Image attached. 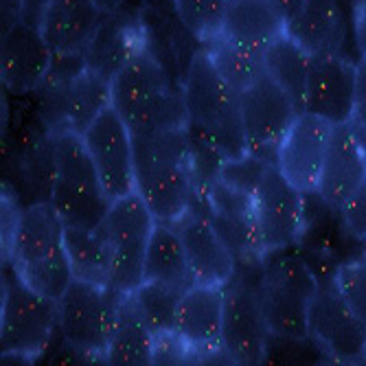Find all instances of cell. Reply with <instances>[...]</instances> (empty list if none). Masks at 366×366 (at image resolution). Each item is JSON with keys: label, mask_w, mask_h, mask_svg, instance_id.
Listing matches in <instances>:
<instances>
[{"label": "cell", "mask_w": 366, "mask_h": 366, "mask_svg": "<svg viewBox=\"0 0 366 366\" xmlns=\"http://www.w3.org/2000/svg\"><path fill=\"white\" fill-rule=\"evenodd\" d=\"M355 61L342 53H318L310 59L303 110L331 125H345L353 110Z\"/></svg>", "instance_id": "obj_17"}, {"label": "cell", "mask_w": 366, "mask_h": 366, "mask_svg": "<svg viewBox=\"0 0 366 366\" xmlns=\"http://www.w3.org/2000/svg\"><path fill=\"white\" fill-rule=\"evenodd\" d=\"M53 49L46 44L42 31L18 20L3 31L0 44V81L11 94L40 90L53 64Z\"/></svg>", "instance_id": "obj_18"}, {"label": "cell", "mask_w": 366, "mask_h": 366, "mask_svg": "<svg viewBox=\"0 0 366 366\" xmlns=\"http://www.w3.org/2000/svg\"><path fill=\"white\" fill-rule=\"evenodd\" d=\"M64 248L69 254L73 277L77 281L108 287L110 281V248L102 226L79 228L66 226Z\"/></svg>", "instance_id": "obj_27"}, {"label": "cell", "mask_w": 366, "mask_h": 366, "mask_svg": "<svg viewBox=\"0 0 366 366\" xmlns=\"http://www.w3.org/2000/svg\"><path fill=\"white\" fill-rule=\"evenodd\" d=\"M334 285L355 316L366 322V257L340 263L334 274Z\"/></svg>", "instance_id": "obj_32"}, {"label": "cell", "mask_w": 366, "mask_h": 366, "mask_svg": "<svg viewBox=\"0 0 366 366\" xmlns=\"http://www.w3.org/2000/svg\"><path fill=\"white\" fill-rule=\"evenodd\" d=\"M180 24L199 42L219 36L226 0H172Z\"/></svg>", "instance_id": "obj_31"}, {"label": "cell", "mask_w": 366, "mask_h": 366, "mask_svg": "<svg viewBox=\"0 0 366 366\" xmlns=\"http://www.w3.org/2000/svg\"><path fill=\"white\" fill-rule=\"evenodd\" d=\"M81 139L110 202L134 193V137L119 112L110 106L84 132Z\"/></svg>", "instance_id": "obj_13"}, {"label": "cell", "mask_w": 366, "mask_h": 366, "mask_svg": "<svg viewBox=\"0 0 366 366\" xmlns=\"http://www.w3.org/2000/svg\"><path fill=\"white\" fill-rule=\"evenodd\" d=\"M154 226L156 217L137 191L110 204L102 222V230L110 248V290L132 294L143 283L145 252Z\"/></svg>", "instance_id": "obj_8"}, {"label": "cell", "mask_w": 366, "mask_h": 366, "mask_svg": "<svg viewBox=\"0 0 366 366\" xmlns=\"http://www.w3.org/2000/svg\"><path fill=\"white\" fill-rule=\"evenodd\" d=\"M191 137L215 147L224 160L246 152L239 114V94L217 73L207 49H197L180 81Z\"/></svg>", "instance_id": "obj_4"}, {"label": "cell", "mask_w": 366, "mask_h": 366, "mask_svg": "<svg viewBox=\"0 0 366 366\" xmlns=\"http://www.w3.org/2000/svg\"><path fill=\"white\" fill-rule=\"evenodd\" d=\"M268 252L257 274V292L272 338L305 340L307 314L320 283L310 265L294 252Z\"/></svg>", "instance_id": "obj_5"}, {"label": "cell", "mask_w": 366, "mask_h": 366, "mask_svg": "<svg viewBox=\"0 0 366 366\" xmlns=\"http://www.w3.org/2000/svg\"><path fill=\"white\" fill-rule=\"evenodd\" d=\"M134 167V191L141 195L156 222L176 224L189 213L197 195L189 125L137 134Z\"/></svg>", "instance_id": "obj_1"}, {"label": "cell", "mask_w": 366, "mask_h": 366, "mask_svg": "<svg viewBox=\"0 0 366 366\" xmlns=\"http://www.w3.org/2000/svg\"><path fill=\"white\" fill-rule=\"evenodd\" d=\"M364 156H366V147H364Z\"/></svg>", "instance_id": "obj_41"}, {"label": "cell", "mask_w": 366, "mask_h": 366, "mask_svg": "<svg viewBox=\"0 0 366 366\" xmlns=\"http://www.w3.org/2000/svg\"><path fill=\"white\" fill-rule=\"evenodd\" d=\"M154 345H156V336L149 331L137 307L132 305L127 294H123L104 360L114 366L154 364Z\"/></svg>", "instance_id": "obj_26"}, {"label": "cell", "mask_w": 366, "mask_h": 366, "mask_svg": "<svg viewBox=\"0 0 366 366\" xmlns=\"http://www.w3.org/2000/svg\"><path fill=\"white\" fill-rule=\"evenodd\" d=\"M298 112L301 108L294 104V99L263 73L250 88L239 92L246 152L274 164L279 145Z\"/></svg>", "instance_id": "obj_10"}, {"label": "cell", "mask_w": 366, "mask_h": 366, "mask_svg": "<svg viewBox=\"0 0 366 366\" xmlns=\"http://www.w3.org/2000/svg\"><path fill=\"white\" fill-rule=\"evenodd\" d=\"M55 178L49 202L66 226L97 228L102 226L110 197L92 164L81 134L73 129L53 132Z\"/></svg>", "instance_id": "obj_6"}, {"label": "cell", "mask_w": 366, "mask_h": 366, "mask_svg": "<svg viewBox=\"0 0 366 366\" xmlns=\"http://www.w3.org/2000/svg\"><path fill=\"white\" fill-rule=\"evenodd\" d=\"M331 134L334 125L329 121L301 110L279 145L274 164L305 195L316 193Z\"/></svg>", "instance_id": "obj_16"}, {"label": "cell", "mask_w": 366, "mask_h": 366, "mask_svg": "<svg viewBox=\"0 0 366 366\" xmlns=\"http://www.w3.org/2000/svg\"><path fill=\"white\" fill-rule=\"evenodd\" d=\"M57 322V301L36 292L11 268L3 279L0 347L7 357L33 360L51 345Z\"/></svg>", "instance_id": "obj_7"}, {"label": "cell", "mask_w": 366, "mask_h": 366, "mask_svg": "<svg viewBox=\"0 0 366 366\" xmlns=\"http://www.w3.org/2000/svg\"><path fill=\"white\" fill-rule=\"evenodd\" d=\"M268 164H272V162L257 158L252 154H244L239 158H228L222 162L219 178L230 187H235L248 195H254L265 169H268Z\"/></svg>", "instance_id": "obj_33"}, {"label": "cell", "mask_w": 366, "mask_h": 366, "mask_svg": "<svg viewBox=\"0 0 366 366\" xmlns=\"http://www.w3.org/2000/svg\"><path fill=\"white\" fill-rule=\"evenodd\" d=\"M270 331L261 310L257 277L237 270L224 285L222 353L235 364H261L268 353Z\"/></svg>", "instance_id": "obj_11"}, {"label": "cell", "mask_w": 366, "mask_h": 366, "mask_svg": "<svg viewBox=\"0 0 366 366\" xmlns=\"http://www.w3.org/2000/svg\"><path fill=\"white\" fill-rule=\"evenodd\" d=\"M366 180L364 145L353 134L349 123L334 125V134L322 162L316 197L334 213H340L349 195Z\"/></svg>", "instance_id": "obj_20"}, {"label": "cell", "mask_w": 366, "mask_h": 366, "mask_svg": "<svg viewBox=\"0 0 366 366\" xmlns=\"http://www.w3.org/2000/svg\"><path fill=\"white\" fill-rule=\"evenodd\" d=\"M46 5L49 0H22V20H26L33 26H40Z\"/></svg>", "instance_id": "obj_37"}, {"label": "cell", "mask_w": 366, "mask_h": 366, "mask_svg": "<svg viewBox=\"0 0 366 366\" xmlns=\"http://www.w3.org/2000/svg\"><path fill=\"white\" fill-rule=\"evenodd\" d=\"M307 338L336 362H366V322L345 303L336 285L316 292L307 314Z\"/></svg>", "instance_id": "obj_14"}, {"label": "cell", "mask_w": 366, "mask_h": 366, "mask_svg": "<svg viewBox=\"0 0 366 366\" xmlns=\"http://www.w3.org/2000/svg\"><path fill=\"white\" fill-rule=\"evenodd\" d=\"M66 224L49 199L26 204L14 224L3 230L5 257L11 268L36 292L59 301L75 281L64 248Z\"/></svg>", "instance_id": "obj_2"}, {"label": "cell", "mask_w": 366, "mask_h": 366, "mask_svg": "<svg viewBox=\"0 0 366 366\" xmlns=\"http://www.w3.org/2000/svg\"><path fill=\"white\" fill-rule=\"evenodd\" d=\"M112 108L132 134L189 125L182 86H176L147 42L110 81Z\"/></svg>", "instance_id": "obj_3"}, {"label": "cell", "mask_w": 366, "mask_h": 366, "mask_svg": "<svg viewBox=\"0 0 366 366\" xmlns=\"http://www.w3.org/2000/svg\"><path fill=\"white\" fill-rule=\"evenodd\" d=\"M143 281L167 283L178 290H189L193 285L184 244L174 224L156 222L145 252Z\"/></svg>", "instance_id": "obj_25"}, {"label": "cell", "mask_w": 366, "mask_h": 366, "mask_svg": "<svg viewBox=\"0 0 366 366\" xmlns=\"http://www.w3.org/2000/svg\"><path fill=\"white\" fill-rule=\"evenodd\" d=\"M345 31L340 0H305V5L285 22V33L310 55L340 53Z\"/></svg>", "instance_id": "obj_24"}, {"label": "cell", "mask_w": 366, "mask_h": 366, "mask_svg": "<svg viewBox=\"0 0 366 366\" xmlns=\"http://www.w3.org/2000/svg\"><path fill=\"white\" fill-rule=\"evenodd\" d=\"M0 9H3V31L22 20V0H0Z\"/></svg>", "instance_id": "obj_38"}, {"label": "cell", "mask_w": 366, "mask_h": 366, "mask_svg": "<svg viewBox=\"0 0 366 366\" xmlns=\"http://www.w3.org/2000/svg\"><path fill=\"white\" fill-rule=\"evenodd\" d=\"M305 193L298 191L277 164H268L261 184L257 187L254 224L263 250L268 252L292 248L305 232Z\"/></svg>", "instance_id": "obj_12"}, {"label": "cell", "mask_w": 366, "mask_h": 366, "mask_svg": "<svg viewBox=\"0 0 366 366\" xmlns=\"http://www.w3.org/2000/svg\"><path fill=\"white\" fill-rule=\"evenodd\" d=\"M94 3L99 5V9H102L104 14H114L119 9H123V5L127 3V0H94Z\"/></svg>", "instance_id": "obj_40"}, {"label": "cell", "mask_w": 366, "mask_h": 366, "mask_svg": "<svg viewBox=\"0 0 366 366\" xmlns=\"http://www.w3.org/2000/svg\"><path fill=\"white\" fill-rule=\"evenodd\" d=\"M353 40L360 55H366V0H355L353 5Z\"/></svg>", "instance_id": "obj_36"}, {"label": "cell", "mask_w": 366, "mask_h": 366, "mask_svg": "<svg viewBox=\"0 0 366 366\" xmlns=\"http://www.w3.org/2000/svg\"><path fill=\"white\" fill-rule=\"evenodd\" d=\"M349 127L366 147V55L355 59V88H353V110Z\"/></svg>", "instance_id": "obj_35"}, {"label": "cell", "mask_w": 366, "mask_h": 366, "mask_svg": "<svg viewBox=\"0 0 366 366\" xmlns=\"http://www.w3.org/2000/svg\"><path fill=\"white\" fill-rule=\"evenodd\" d=\"M338 215L347 235L355 242L366 244V180L349 195Z\"/></svg>", "instance_id": "obj_34"}, {"label": "cell", "mask_w": 366, "mask_h": 366, "mask_svg": "<svg viewBox=\"0 0 366 366\" xmlns=\"http://www.w3.org/2000/svg\"><path fill=\"white\" fill-rule=\"evenodd\" d=\"M187 290H178L167 283L158 281H143L134 292L127 294L132 305L137 307L145 325L154 336H164L174 331V318L180 296Z\"/></svg>", "instance_id": "obj_30"}, {"label": "cell", "mask_w": 366, "mask_h": 366, "mask_svg": "<svg viewBox=\"0 0 366 366\" xmlns=\"http://www.w3.org/2000/svg\"><path fill=\"white\" fill-rule=\"evenodd\" d=\"M141 29L143 26L134 20V16L123 14V9L106 14L94 38L84 51L86 66L104 79L112 81L129 57L145 44Z\"/></svg>", "instance_id": "obj_22"}, {"label": "cell", "mask_w": 366, "mask_h": 366, "mask_svg": "<svg viewBox=\"0 0 366 366\" xmlns=\"http://www.w3.org/2000/svg\"><path fill=\"white\" fill-rule=\"evenodd\" d=\"M174 226L184 244L193 283L226 285L237 274L239 261L215 228L207 202L195 199L189 213L182 215Z\"/></svg>", "instance_id": "obj_15"}, {"label": "cell", "mask_w": 366, "mask_h": 366, "mask_svg": "<svg viewBox=\"0 0 366 366\" xmlns=\"http://www.w3.org/2000/svg\"><path fill=\"white\" fill-rule=\"evenodd\" d=\"M224 322V285L193 283L178 301L174 334L187 353H217L222 351Z\"/></svg>", "instance_id": "obj_19"}, {"label": "cell", "mask_w": 366, "mask_h": 366, "mask_svg": "<svg viewBox=\"0 0 366 366\" xmlns=\"http://www.w3.org/2000/svg\"><path fill=\"white\" fill-rule=\"evenodd\" d=\"M94 0H49L40 31L55 55L84 53L104 20Z\"/></svg>", "instance_id": "obj_21"}, {"label": "cell", "mask_w": 366, "mask_h": 366, "mask_svg": "<svg viewBox=\"0 0 366 366\" xmlns=\"http://www.w3.org/2000/svg\"><path fill=\"white\" fill-rule=\"evenodd\" d=\"M364 257H366V250H364Z\"/></svg>", "instance_id": "obj_42"}, {"label": "cell", "mask_w": 366, "mask_h": 366, "mask_svg": "<svg viewBox=\"0 0 366 366\" xmlns=\"http://www.w3.org/2000/svg\"><path fill=\"white\" fill-rule=\"evenodd\" d=\"M274 5H277V9L281 11V16L285 18V22L301 9L303 5H305V0H274Z\"/></svg>", "instance_id": "obj_39"}, {"label": "cell", "mask_w": 366, "mask_h": 366, "mask_svg": "<svg viewBox=\"0 0 366 366\" xmlns=\"http://www.w3.org/2000/svg\"><path fill=\"white\" fill-rule=\"evenodd\" d=\"M123 294L86 281H73L57 301L59 334L75 351L104 357Z\"/></svg>", "instance_id": "obj_9"}, {"label": "cell", "mask_w": 366, "mask_h": 366, "mask_svg": "<svg viewBox=\"0 0 366 366\" xmlns=\"http://www.w3.org/2000/svg\"><path fill=\"white\" fill-rule=\"evenodd\" d=\"M285 33V18L274 0H226L219 36L254 51H265Z\"/></svg>", "instance_id": "obj_23"}, {"label": "cell", "mask_w": 366, "mask_h": 366, "mask_svg": "<svg viewBox=\"0 0 366 366\" xmlns=\"http://www.w3.org/2000/svg\"><path fill=\"white\" fill-rule=\"evenodd\" d=\"M209 57L213 59L217 73L226 79V84L237 94L250 88L263 73V51L248 49L222 36L204 42Z\"/></svg>", "instance_id": "obj_29"}, {"label": "cell", "mask_w": 366, "mask_h": 366, "mask_svg": "<svg viewBox=\"0 0 366 366\" xmlns=\"http://www.w3.org/2000/svg\"><path fill=\"white\" fill-rule=\"evenodd\" d=\"M310 59L312 55L296 40H292L287 33L279 36L263 51L265 75H270L294 99V104L301 110H303V94H305V84H307Z\"/></svg>", "instance_id": "obj_28"}]
</instances>
